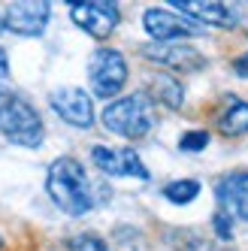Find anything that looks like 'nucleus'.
Masks as SVG:
<instances>
[{
  "label": "nucleus",
  "instance_id": "f257e3e1",
  "mask_svg": "<svg viewBox=\"0 0 248 251\" xmlns=\"http://www.w3.org/2000/svg\"><path fill=\"white\" fill-rule=\"evenodd\" d=\"M46 194L64 215H73V218H82L97 206V194L82 160L70 154L51 160V167L46 173Z\"/></svg>",
  "mask_w": 248,
  "mask_h": 251
},
{
  "label": "nucleus",
  "instance_id": "ddd939ff",
  "mask_svg": "<svg viewBox=\"0 0 248 251\" xmlns=\"http://www.w3.org/2000/svg\"><path fill=\"white\" fill-rule=\"evenodd\" d=\"M215 127L221 136H245L248 133V100L239 94H224L215 109Z\"/></svg>",
  "mask_w": 248,
  "mask_h": 251
},
{
  "label": "nucleus",
  "instance_id": "f8f14e48",
  "mask_svg": "<svg viewBox=\"0 0 248 251\" xmlns=\"http://www.w3.org/2000/svg\"><path fill=\"white\" fill-rule=\"evenodd\" d=\"M215 197H218V209L227 215L248 224V173H227L215 182Z\"/></svg>",
  "mask_w": 248,
  "mask_h": 251
},
{
  "label": "nucleus",
  "instance_id": "2eb2a0df",
  "mask_svg": "<svg viewBox=\"0 0 248 251\" xmlns=\"http://www.w3.org/2000/svg\"><path fill=\"white\" fill-rule=\"evenodd\" d=\"M161 194L167 197V203H173V206H188V203H194L200 197V182H197V178H175V182L164 185Z\"/></svg>",
  "mask_w": 248,
  "mask_h": 251
},
{
  "label": "nucleus",
  "instance_id": "f3484780",
  "mask_svg": "<svg viewBox=\"0 0 248 251\" xmlns=\"http://www.w3.org/2000/svg\"><path fill=\"white\" fill-rule=\"evenodd\" d=\"M209 142H212V133L209 130H185L179 136V149L188 151V154H197V151L209 149Z\"/></svg>",
  "mask_w": 248,
  "mask_h": 251
},
{
  "label": "nucleus",
  "instance_id": "9b49d317",
  "mask_svg": "<svg viewBox=\"0 0 248 251\" xmlns=\"http://www.w3.org/2000/svg\"><path fill=\"white\" fill-rule=\"evenodd\" d=\"M175 12L188 15L203 27H236L239 25V12L227 3H215V0H170Z\"/></svg>",
  "mask_w": 248,
  "mask_h": 251
},
{
  "label": "nucleus",
  "instance_id": "20e7f679",
  "mask_svg": "<svg viewBox=\"0 0 248 251\" xmlns=\"http://www.w3.org/2000/svg\"><path fill=\"white\" fill-rule=\"evenodd\" d=\"M88 82H91L94 97L109 100V103L118 100L121 88L127 85V58L109 46L94 49L91 58H88Z\"/></svg>",
  "mask_w": 248,
  "mask_h": 251
},
{
  "label": "nucleus",
  "instance_id": "7ed1b4c3",
  "mask_svg": "<svg viewBox=\"0 0 248 251\" xmlns=\"http://www.w3.org/2000/svg\"><path fill=\"white\" fill-rule=\"evenodd\" d=\"M0 136L19 149H37L46 139L40 112L22 94L9 91L3 85H0Z\"/></svg>",
  "mask_w": 248,
  "mask_h": 251
},
{
  "label": "nucleus",
  "instance_id": "f03ea898",
  "mask_svg": "<svg viewBox=\"0 0 248 251\" xmlns=\"http://www.w3.org/2000/svg\"><path fill=\"white\" fill-rule=\"evenodd\" d=\"M100 121L106 130L121 136V139H130V142L146 139L157 124V103L146 91H133L127 97L106 103L100 112Z\"/></svg>",
  "mask_w": 248,
  "mask_h": 251
},
{
  "label": "nucleus",
  "instance_id": "aec40b11",
  "mask_svg": "<svg viewBox=\"0 0 248 251\" xmlns=\"http://www.w3.org/2000/svg\"><path fill=\"white\" fill-rule=\"evenodd\" d=\"M6 30V22H3V12H0V33H3Z\"/></svg>",
  "mask_w": 248,
  "mask_h": 251
},
{
  "label": "nucleus",
  "instance_id": "4468645a",
  "mask_svg": "<svg viewBox=\"0 0 248 251\" xmlns=\"http://www.w3.org/2000/svg\"><path fill=\"white\" fill-rule=\"evenodd\" d=\"M146 94L154 103L173 109V112L185 106V85L179 82V76H173V73H154L151 82H149V88H146Z\"/></svg>",
  "mask_w": 248,
  "mask_h": 251
},
{
  "label": "nucleus",
  "instance_id": "412c9836",
  "mask_svg": "<svg viewBox=\"0 0 248 251\" xmlns=\"http://www.w3.org/2000/svg\"><path fill=\"white\" fill-rule=\"evenodd\" d=\"M0 251H3V236H0Z\"/></svg>",
  "mask_w": 248,
  "mask_h": 251
},
{
  "label": "nucleus",
  "instance_id": "6ab92c4d",
  "mask_svg": "<svg viewBox=\"0 0 248 251\" xmlns=\"http://www.w3.org/2000/svg\"><path fill=\"white\" fill-rule=\"evenodd\" d=\"M9 76V58H6V51L0 49V79H6Z\"/></svg>",
  "mask_w": 248,
  "mask_h": 251
},
{
  "label": "nucleus",
  "instance_id": "dca6fc26",
  "mask_svg": "<svg viewBox=\"0 0 248 251\" xmlns=\"http://www.w3.org/2000/svg\"><path fill=\"white\" fill-rule=\"evenodd\" d=\"M67 251H109V245L97 233H76L67 239Z\"/></svg>",
  "mask_w": 248,
  "mask_h": 251
},
{
  "label": "nucleus",
  "instance_id": "1a4fd4ad",
  "mask_svg": "<svg viewBox=\"0 0 248 251\" xmlns=\"http://www.w3.org/2000/svg\"><path fill=\"white\" fill-rule=\"evenodd\" d=\"M91 160L103 176L112 178H139L149 182V167L143 164V157L136 154V149H112V146H91Z\"/></svg>",
  "mask_w": 248,
  "mask_h": 251
},
{
  "label": "nucleus",
  "instance_id": "39448f33",
  "mask_svg": "<svg viewBox=\"0 0 248 251\" xmlns=\"http://www.w3.org/2000/svg\"><path fill=\"white\" fill-rule=\"evenodd\" d=\"M143 27L151 37V43H185L191 37H203L206 33V27L197 25L194 19L175 9H161V6H151L143 12Z\"/></svg>",
  "mask_w": 248,
  "mask_h": 251
},
{
  "label": "nucleus",
  "instance_id": "0eeeda50",
  "mask_svg": "<svg viewBox=\"0 0 248 251\" xmlns=\"http://www.w3.org/2000/svg\"><path fill=\"white\" fill-rule=\"evenodd\" d=\"M49 106L55 109V115L64 124H70V127H76V130L94 127V100L88 91H82L76 85L55 88V91L49 94Z\"/></svg>",
  "mask_w": 248,
  "mask_h": 251
},
{
  "label": "nucleus",
  "instance_id": "a211bd4d",
  "mask_svg": "<svg viewBox=\"0 0 248 251\" xmlns=\"http://www.w3.org/2000/svg\"><path fill=\"white\" fill-rule=\"evenodd\" d=\"M212 230H215V236L221 242H230L233 239V215H227L224 209H218L212 215Z\"/></svg>",
  "mask_w": 248,
  "mask_h": 251
},
{
  "label": "nucleus",
  "instance_id": "6e6552de",
  "mask_svg": "<svg viewBox=\"0 0 248 251\" xmlns=\"http://www.w3.org/2000/svg\"><path fill=\"white\" fill-rule=\"evenodd\" d=\"M143 58L170 70V73H200V70L209 64L203 51H197L188 43H149L143 46Z\"/></svg>",
  "mask_w": 248,
  "mask_h": 251
},
{
  "label": "nucleus",
  "instance_id": "9d476101",
  "mask_svg": "<svg viewBox=\"0 0 248 251\" xmlns=\"http://www.w3.org/2000/svg\"><path fill=\"white\" fill-rule=\"evenodd\" d=\"M49 19H51V3H43V0L9 3L6 12H3L6 30L15 33V37H43Z\"/></svg>",
  "mask_w": 248,
  "mask_h": 251
},
{
  "label": "nucleus",
  "instance_id": "423d86ee",
  "mask_svg": "<svg viewBox=\"0 0 248 251\" xmlns=\"http://www.w3.org/2000/svg\"><path fill=\"white\" fill-rule=\"evenodd\" d=\"M70 19H73V25H79L88 37L106 40V37L115 33V27L121 22V9L115 3H106V0H73V3H70Z\"/></svg>",
  "mask_w": 248,
  "mask_h": 251
}]
</instances>
